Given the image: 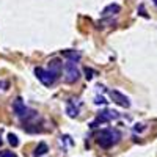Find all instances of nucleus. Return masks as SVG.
<instances>
[{
  "label": "nucleus",
  "mask_w": 157,
  "mask_h": 157,
  "mask_svg": "<svg viewBox=\"0 0 157 157\" xmlns=\"http://www.w3.org/2000/svg\"><path fill=\"white\" fill-rule=\"evenodd\" d=\"M121 135L120 132H118L116 129L113 127H105V129H102L98 132L96 135V141H98V145L104 149H110L112 146H115L118 141H120Z\"/></svg>",
  "instance_id": "1"
},
{
  "label": "nucleus",
  "mask_w": 157,
  "mask_h": 157,
  "mask_svg": "<svg viewBox=\"0 0 157 157\" xmlns=\"http://www.w3.org/2000/svg\"><path fill=\"white\" fill-rule=\"evenodd\" d=\"M35 75L44 86H52L54 82L57 80V75L54 72H50L49 69H43V68H35Z\"/></svg>",
  "instance_id": "2"
},
{
  "label": "nucleus",
  "mask_w": 157,
  "mask_h": 157,
  "mask_svg": "<svg viewBox=\"0 0 157 157\" xmlns=\"http://www.w3.org/2000/svg\"><path fill=\"white\" fill-rule=\"evenodd\" d=\"M116 118H120V113H118V112H115V110H104V112L98 113V118L90 126L91 127H98L99 124H107L112 120H116Z\"/></svg>",
  "instance_id": "3"
},
{
  "label": "nucleus",
  "mask_w": 157,
  "mask_h": 157,
  "mask_svg": "<svg viewBox=\"0 0 157 157\" xmlns=\"http://www.w3.org/2000/svg\"><path fill=\"white\" fill-rule=\"evenodd\" d=\"M64 75H66L64 78H66L68 83H74V82L78 80V77H80V71L77 69L75 63L69 61V63L64 64Z\"/></svg>",
  "instance_id": "4"
},
{
  "label": "nucleus",
  "mask_w": 157,
  "mask_h": 157,
  "mask_svg": "<svg viewBox=\"0 0 157 157\" xmlns=\"http://www.w3.org/2000/svg\"><path fill=\"white\" fill-rule=\"evenodd\" d=\"M13 110H14V113H16V116H19L21 120H25L32 112L25 107V104H24V101H22V98H16L14 99V102H13Z\"/></svg>",
  "instance_id": "5"
},
{
  "label": "nucleus",
  "mask_w": 157,
  "mask_h": 157,
  "mask_svg": "<svg viewBox=\"0 0 157 157\" xmlns=\"http://www.w3.org/2000/svg\"><path fill=\"white\" fill-rule=\"evenodd\" d=\"M109 94H110V99H112L115 104H118V105H121V107H124V109H129V107H130V101H129V98L124 96L123 93H120V91L110 90V91H109Z\"/></svg>",
  "instance_id": "6"
},
{
  "label": "nucleus",
  "mask_w": 157,
  "mask_h": 157,
  "mask_svg": "<svg viewBox=\"0 0 157 157\" xmlns=\"http://www.w3.org/2000/svg\"><path fill=\"white\" fill-rule=\"evenodd\" d=\"M61 68H63V63H61V60L60 58H54V60H50V63H49V71L50 72H54L57 77L60 75V72H61Z\"/></svg>",
  "instance_id": "7"
},
{
  "label": "nucleus",
  "mask_w": 157,
  "mask_h": 157,
  "mask_svg": "<svg viewBox=\"0 0 157 157\" xmlns=\"http://www.w3.org/2000/svg\"><path fill=\"white\" fill-rule=\"evenodd\" d=\"M121 6L120 5H116V3H112L109 6H105L102 10V16H110V14H116V13H120Z\"/></svg>",
  "instance_id": "8"
},
{
  "label": "nucleus",
  "mask_w": 157,
  "mask_h": 157,
  "mask_svg": "<svg viewBox=\"0 0 157 157\" xmlns=\"http://www.w3.org/2000/svg\"><path fill=\"white\" fill-rule=\"evenodd\" d=\"M47 151H49V146L46 145L44 141H41V143H38V146L35 148V152H33V155H35V157H41V155H44Z\"/></svg>",
  "instance_id": "9"
},
{
  "label": "nucleus",
  "mask_w": 157,
  "mask_h": 157,
  "mask_svg": "<svg viewBox=\"0 0 157 157\" xmlns=\"http://www.w3.org/2000/svg\"><path fill=\"white\" fill-rule=\"evenodd\" d=\"M64 57H68L72 63H75V61H78V60H80V54H78V52H69V50H66V52H64Z\"/></svg>",
  "instance_id": "10"
},
{
  "label": "nucleus",
  "mask_w": 157,
  "mask_h": 157,
  "mask_svg": "<svg viewBox=\"0 0 157 157\" xmlns=\"http://www.w3.org/2000/svg\"><path fill=\"white\" fill-rule=\"evenodd\" d=\"M8 143H10V146H13V148H16V146H19V140H17V137L14 135V134H8Z\"/></svg>",
  "instance_id": "11"
},
{
  "label": "nucleus",
  "mask_w": 157,
  "mask_h": 157,
  "mask_svg": "<svg viewBox=\"0 0 157 157\" xmlns=\"http://www.w3.org/2000/svg\"><path fill=\"white\" fill-rule=\"evenodd\" d=\"M68 115H69V116H72V118H75V116L78 115V109L69 104V105H68Z\"/></svg>",
  "instance_id": "12"
},
{
  "label": "nucleus",
  "mask_w": 157,
  "mask_h": 157,
  "mask_svg": "<svg viewBox=\"0 0 157 157\" xmlns=\"http://www.w3.org/2000/svg\"><path fill=\"white\" fill-rule=\"evenodd\" d=\"M0 157H16L13 151H0Z\"/></svg>",
  "instance_id": "13"
},
{
  "label": "nucleus",
  "mask_w": 157,
  "mask_h": 157,
  "mask_svg": "<svg viewBox=\"0 0 157 157\" xmlns=\"http://www.w3.org/2000/svg\"><path fill=\"white\" fill-rule=\"evenodd\" d=\"M107 101L104 99L102 96H96V99H94V104H105Z\"/></svg>",
  "instance_id": "14"
},
{
  "label": "nucleus",
  "mask_w": 157,
  "mask_h": 157,
  "mask_svg": "<svg viewBox=\"0 0 157 157\" xmlns=\"http://www.w3.org/2000/svg\"><path fill=\"white\" fill-rule=\"evenodd\" d=\"M138 11H140V14H141L143 17H148V14H146V13H145V6H143V5H140Z\"/></svg>",
  "instance_id": "15"
},
{
  "label": "nucleus",
  "mask_w": 157,
  "mask_h": 157,
  "mask_svg": "<svg viewBox=\"0 0 157 157\" xmlns=\"http://www.w3.org/2000/svg\"><path fill=\"white\" fill-rule=\"evenodd\" d=\"M85 72L88 74V75H86V78H91V77H93V74H94V71H93V69H88V68L85 69Z\"/></svg>",
  "instance_id": "16"
},
{
  "label": "nucleus",
  "mask_w": 157,
  "mask_h": 157,
  "mask_svg": "<svg viewBox=\"0 0 157 157\" xmlns=\"http://www.w3.org/2000/svg\"><path fill=\"white\" fill-rule=\"evenodd\" d=\"M135 129H137V130H143V126H141V124H137V127H135Z\"/></svg>",
  "instance_id": "17"
},
{
  "label": "nucleus",
  "mask_w": 157,
  "mask_h": 157,
  "mask_svg": "<svg viewBox=\"0 0 157 157\" xmlns=\"http://www.w3.org/2000/svg\"><path fill=\"white\" fill-rule=\"evenodd\" d=\"M152 2H154V3H155V5H157V0H152Z\"/></svg>",
  "instance_id": "18"
},
{
  "label": "nucleus",
  "mask_w": 157,
  "mask_h": 157,
  "mask_svg": "<svg viewBox=\"0 0 157 157\" xmlns=\"http://www.w3.org/2000/svg\"><path fill=\"white\" fill-rule=\"evenodd\" d=\"M0 145H2V140H0Z\"/></svg>",
  "instance_id": "19"
}]
</instances>
